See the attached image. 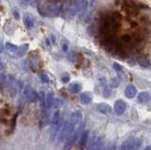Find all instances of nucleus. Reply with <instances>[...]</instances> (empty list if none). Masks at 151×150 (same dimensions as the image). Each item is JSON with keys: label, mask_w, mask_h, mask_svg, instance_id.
Masks as SVG:
<instances>
[{"label": "nucleus", "mask_w": 151, "mask_h": 150, "mask_svg": "<svg viewBox=\"0 0 151 150\" xmlns=\"http://www.w3.org/2000/svg\"><path fill=\"white\" fill-rule=\"evenodd\" d=\"M144 150H150V146H146Z\"/></svg>", "instance_id": "24"}, {"label": "nucleus", "mask_w": 151, "mask_h": 150, "mask_svg": "<svg viewBox=\"0 0 151 150\" xmlns=\"http://www.w3.org/2000/svg\"><path fill=\"white\" fill-rule=\"evenodd\" d=\"M112 67H113V69H114L116 72H121L122 71V67L118 63H116V62H114V63L112 64Z\"/></svg>", "instance_id": "16"}, {"label": "nucleus", "mask_w": 151, "mask_h": 150, "mask_svg": "<svg viewBox=\"0 0 151 150\" xmlns=\"http://www.w3.org/2000/svg\"><path fill=\"white\" fill-rule=\"evenodd\" d=\"M125 95L127 98H134L137 95V90L133 85H129L125 90Z\"/></svg>", "instance_id": "9"}, {"label": "nucleus", "mask_w": 151, "mask_h": 150, "mask_svg": "<svg viewBox=\"0 0 151 150\" xmlns=\"http://www.w3.org/2000/svg\"><path fill=\"white\" fill-rule=\"evenodd\" d=\"M6 48L8 50H9L11 52H13V53H16V51H17V46L16 45H14L12 44H9V43H7L6 44Z\"/></svg>", "instance_id": "14"}, {"label": "nucleus", "mask_w": 151, "mask_h": 150, "mask_svg": "<svg viewBox=\"0 0 151 150\" xmlns=\"http://www.w3.org/2000/svg\"><path fill=\"white\" fill-rule=\"evenodd\" d=\"M69 78H69V76H67V75H64V76L61 77V80H63V82L66 83V82H68Z\"/></svg>", "instance_id": "18"}, {"label": "nucleus", "mask_w": 151, "mask_h": 150, "mask_svg": "<svg viewBox=\"0 0 151 150\" xmlns=\"http://www.w3.org/2000/svg\"><path fill=\"white\" fill-rule=\"evenodd\" d=\"M149 99H150V93L148 92L140 93L138 97H137V100L141 104H145V103H147L149 101Z\"/></svg>", "instance_id": "7"}, {"label": "nucleus", "mask_w": 151, "mask_h": 150, "mask_svg": "<svg viewBox=\"0 0 151 150\" xmlns=\"http://www.w3.org/2000/svg\"><path fill=\"white\" fill-rule=\"evenodd\" d=\"M24 95H25V96L27 98H28V99H30V100H33L38 97L37 93L29 87L25 88V90H24Z\"/></svg>", "instance_id": "8"}, {"label": "nucleus", "mask_w": 151, "mask_h": 150, "mask_svg": "<svg viewBox=\"0 0 151 150\" xmlns=\"http://www.w3.org/2000/svg\"><path fill=\"white\" fill-rule=\"evenodd\" d=\"M81 84L78 83V82H74V83H71L70 85H69V88H68V90L70 93H78L80 90H81Z\"/></svg>", "instance_id": "10"}, {"label": "nucleus", "mask_w": 151, "mask_h": 150, "mask_svg": "<svg viewBox=\"0 0 151 150\" xmlns=\"http://www.w3.org/2000/svg\"><path fill=\"white\" fill-rule=\"evenodd\" d=\"M2 52H3V45L0 43V53H2Z\"/></svg>", "instance_id": "23"}, {"label": "nucleus", "mask_w": 151, "mask_h": 150, "mask_svg": "<svg viewBox=\"0 0 151 150\" xmlns=\"http://www.w3.org/2000/svg\"><path fill=\"white\" fill-rule=\"evenodd\" d=\"M23 22H24V25L26 26V27H27V29H32V27H34V24H35L34 18H33L29 14H25V15H24Z\"/></svg>", "instance_id": "5"}, {"label": "nucleus", "mask_w": 151, "mask_h": 150, "mask_svg": "<svg viewBox=\"0 0 151 150\" xmlns=\"http://www.w3.org/2000/svg\"><path fill=\"white\" fill-rule=\"evenodd\" d=\"M97 109L101 113H104V114L109 113V112H111V111L110 105L106 104V103H100V104L97 106Z\"/></svg>", "instance_id": "11"}, {"label": "nucleus", "mask_w": 151, "mask_h": 150, "mask_svg": "<svg viewBox=\"0 0 151 150\" xmlns=\"http://www.w3.org/2000/svg\"><path fill=\"white\" fill-rule=\"evenodd\" d=\"M13 14H14V17L17 18V19H18V18H19V13H18V11H13Z\"/></svg>", "instance_id": "22"}, {"label": "nucleus", "mask_w": 151, "mask_h": 150, "mask_svg": "<svg viewBox=\"0 0 151 150\" xmlns=\"http://www.w3.org/2000/svg\"><path fill=\"white\" fill-rule=\"evenodd\" d=\"M120 150H127V142H125V143H123V144H122Z\"/></svg>", "instance_id": "19"}, {"label": "nucleus", "mask_w": 151, "mask_h": 150, "mask_svg": "<svg viewBox=\"0 0 151 150\" xmlns=\"http://www.w3.org/2000/svg\"><path fill=\"white\" fill-rule=\"evenodd\" d=\"M79 99H80V101H81L82 104H85V105L90 104V103H91L92 100H93L92 93H90V92L82 93L81 95H80V96H79Z\"/></svg>", "instance_id": "6"}, {"label": "nucleus", "mask_w": 151, "mask_h": 150, "mask_svg": "<svg viewBox=\"0 0 151 150\" xmlns=\"http://www.w3.org/2000/svg\"><path fill=\"white\" fill-rule=\"evenodd\" d=\"M28 49V44H23L21 46H19L17 48V51H16V55L18 57H23L24 55L27 53V51Z\"/></svg>", "instance_id": "12"}, {"label": "nucleus", "mask_w": 151, "mask_h": 150, "mask_svg": "<svg viewBox=\"0 0 151 150\" xmlns=\"http://www.w3.org/2000/svg\"><path fill=\"white\" fill-rule=\"evenodd\" d=\"M126 142L127 150H140L142 144H143V140L138 137H132Z\"/></svg>", "instance_id": "3"}, {"label": "nucleus", "mask_w": 151, "mask_h": 150, "mask_svg": "<svg viewBox=\"0 0 151 150\" xmlns=\"http://www.w3.org/2000/svg\"><path fill=\"white\" fill-rule=\"evenodd\" d=\"M40 78H41V80L44 82V83H48L49 82V78L46 75V73H42V74H40Z\"/></svg>", "instance_id": "15"}, {"label": "nucleus", "mask_w": 151, "mask_h": 150, "mask_svg": "<svg viewBox=\"0 0 151 150\" xmlns=\"http://www.w3.org/2000/svg\"><path fill=\"white\" fill-rule=\"evenodd\" d=\"M86 6H87L86 0H72V2L66 7L64 13H66V16L68 18H73L78 12L84 11Z\"/></svg>", "instance_id": "2"}, {"label": "nucleus", "mask_w": 151, "mask_h": 150, "mask_svg": "<svg viewBox=\"0 0 151 150\" xmlns=\"http://www.w3.org/2000/svg\"><path fill=\"white\" fill-rule=\"evenodd\" d=\"M69 150H83V149L81 148V146H75V147L70 148Z\"/></svg>", "instance_id": "20"}, {"label": "nucleus", "mask_w": 151, "mask_h": 150, "mask_svg": "<svg viewBox=\"0 0 151 150\" xmlns=\"http://www.w3.org/2000/svg\"><path fill=\"white\" fill-rule=\"evenodd\" d=\"M103 150H115V144H110L109 146L103 148Z\"/></svg>", "instance_id": "17"}, {"label": "nucleus", "mask_w": 151, "mask_h": 150, "mask_svg": "<svg viewBox=\"0 0 151 150\" xmlns=\"http://www.w3.org/2000/svg\"><path fill=\"white\" fill-rule=\"evenodd\" d=\"M5 68V66H4V62H2L1 60H0V71H2V70Z\"/></svg>", "instance_id": "21"}, {"label": "nucleus", "mask_w": 151, "mask_h": 150, "mask_svg": "<svg viewBox=\"0 0 151 150\" xmlns=\"http://www.w3.org/2000/svg\"><path fill=\"white\" fill-rule=\"evenodd\" d=\"M127 110V104L124 100L119 99V100H116L114 103V111L115 113L118 115H122Z\"/></svg>", "instance_id": "4"}, {"label": "nucleus", "mask_w": 151, "mask_h": 150, "mask_svg": "<svg viewBox=\"0 0 151 150\" xmlns=\"http://www.w3.org/2000/svg\"><path fill=\"white\" fill-rule=\"evenodd\" d=\"M89 138V132L88 131H84L81 136H79V145L80 146H83L87 144V141Z\"/></svg>", "instance_id": "13"}, {"label": "nucleus", "mask_w": 151, "mask_h": 150, "mask_svg": "<svg viewBox=\"0 0 151 150\" xmlns=\"http://www.w3.org/2000/svg\"><path fill=\"white\" fill-rule=\"evenodd\" d=\"M38 11L44 17H57L61 12V6L58 2L45 0L38 5Z\"/></svg>", "instance_id": "1"}]
</instances>
